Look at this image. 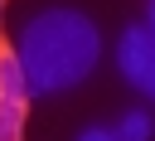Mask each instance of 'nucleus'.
Returning a JSON list of instances; mask_svg holds the SVG:
<instances>
[{"mask_svg":"<svg viewBox=\"0 0 155 141\" xmlns=\"http://www.w3.org/2000/svg\"><path fill=\"white\" fill-rule=\"evenodd\" d=\"M111 136H116V141H150V136H155V117L136 107V112H126V117L111 126Z\"/></svg>","mask_w":155,"mask_h":141,"instance_id":"nucleus-4","label":"nucleus"},{"mask_svg":"<svg viewBox=\"0 0 155 141\" xmlns=\"http://www.w3.org/2000/svg\"><path fill=\"white\" fill-rule=\"evenodd\" d=\"M29 122V78L10 49H0V141H24Z\"/></svg>","mask_w":155,"mask_h":141,"instance_id":"nucleus-2","label":"nucleus"},{"mask_svg":"<svg viewBox=\"0 0 155 141\" xmlns=\"http://www.w3.org/2000/svg\"><path fill=\"white\" fill-rule=\"evenodd\" d=\"M116 68L126 73V83L136 92L155 97V34L145 24L121 29V39H116Z\"/></svg>","mask_w":155,"mask_h":141,"instance_id":"nucleus-3","label":"nucleus"},{"mask_svg":"<svg viewBox=\"0 0 155 141\" xmlns=\"http://www.w3.org/2000/svg\"><path fill=\"white\" fill-rule=\"evenodd\" d=\"M15 58L29 78V92H63L78 88L97 58H102V34L82 10H39L19 24Z\"/></svg>","mask_w":155,"mask_h":141,"instance_id":"nucleus-1","label":"nucleus"},{"mask_svg":"<svg viewBox=\"0 0 155 141\" xmlns=\"http://www.w3.org/2000/svg\"><path fill=\"white\" fill-rule=\"evenodd\" d=\"M145 29H150V34H155V0H150V24H145Z\"/></svg>","mask_w":155,"mask_h":141,"instance_id":"nucleus-6","label":"nucleus"},{"mask_svg":"<svg viewBox=\"0 0 155 141\" xmlns=\"http://www.w3.org/2000/svg\"><path fill=\"white\" fill-rule=\"evenodd\" d=\"M73 141H116V136H111V126H82Z\"/></svg>","mask_w":155,"mask_h":141,"instance_id":"nucleus-5","label":"nucleus"}]
</instances>
